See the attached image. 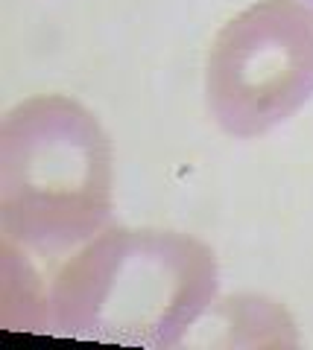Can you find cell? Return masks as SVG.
Masks as SVG:
<instances>
[{"instance_id": "obj_1", "label": "cell", "mask_w": 313, "mask_h": 350, "mask_svg": "<svg viewBox=\"0 0 313 350\" xmlns=\"http://www.w3.org/2000/svg\"><path fill=\"white\" fill-rule=\"evenodd\" d=\"M220 292L208 243L167 228H109L47 286L50 333L77 342L179 347Z\"/></svg>"}, {"instance_id": "obj_2", "label": "cell", "mask_w": 313, "mask_h": 350, "mask_svg": "<svg viewBox=\"0 0 313 350\" xmlns=\"http://www.w3.org/2000/svg\"><path fill=\"white\" fill-rule=\"evenodd\" d=\"M112 137L88 105L36 94L0 120V231L32 254H64L109 225Z\"/></svg>"}, {"instance_id": "obj_3", "label": "cell", "mask_w": 313, "mask_h": 350, "mask_svg": "<svg viewBox=\"0 0 313 350\" xmlns=\"http://www.w3.org/2000/svg\"><path fill=\"white\" fill-rule=\"evenodd\" d=\"M313 100V3L258 0L220 27L205 59V105L229 137H264Z\"/></svg>"}, {"instance_id": "obj_4", "label": "cell", "mask_w": 313, "mask_h": 350, "mask_svg": "<svg viewBox=\"0 0 313 350\" xmlns=\"http://www.w3.org/2000/svg\"><path fill=\"white\" fill-rule=\"evenodd\" d=\"M193 330L197 336L185 338V345L193 347L287 350L299 347L301 342L287 306L261 292H237L229 298H217Z\"/></svg>"}, {"instance_id": "obj_5", "label": "cell", "mask_w": 313, "mask_h": 350, "mask_svg": "<svg viewBox=\"0 0 313 350\" xmlns=\"http://www.w3.org/2000/svg\"><path fill=\"white\" fill-rule=\"evenodd\" d=\"M21 248L9 237L0 239V278H3V301H0V324L6 330H29V333H50V312H47V289L36 269L29 266Z\"/></svg>"}]
</instances>
